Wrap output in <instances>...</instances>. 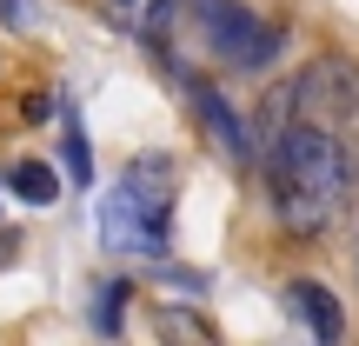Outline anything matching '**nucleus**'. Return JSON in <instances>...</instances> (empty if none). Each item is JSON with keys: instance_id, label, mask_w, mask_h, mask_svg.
Masks as SVG:
<instances>
[{"instance_id": "obj_4", "label": "nucleus", "mask_w": 359, "mask_h": 346, "mask_svg": "<svg viewBox=\"0 0 359 346\" xmlns=\"http://www.w3.org/2000/svg\"><path fill=\"white\" fill-rule=\"evenodd\" d=\"M187 27L206 47V60H219L226 74H266V67L280 60V47H286L280 27L259 20V13L240 7V0H193Z\"/></svg>"}, {"instance_id": "obj_5", "label": "nucleus", "mask_w": 359, "mask_h": 346, "mask_svg": "<svg viewBox=\"0 0 359 346\" xmlns=\"http://www.w3.org/2000/svg\"><path fill=\"white\" fill-rule=\"evenodd\" d=\"M286 307H293V320L306 326L320 346H339V340H346V313H339V300L326 293L320 280H306V273L286 280Z\"/></svg>"}, {"instance_id": "obj_2", "label": "nucleus", "mask_w": 359, "mask_h": 346, "mask_svg": "<svg viewBox=\"0 0 359 346\" xmlns=\"http://www.w3.org/2000/svg\"><path fill=\"white\" fill-rule=\"evenodd\" d=\"M173 160L167 154H140L93 206V233L107 253L127 260H160L167 253V227H173Z\"/></svg>"}, {"instance_id": "obj_7", "label": "nucleus", "mask_w": 359, "mask_h": 346, "mask_svg": "<svg viewBox=\"0 0 359 346\" xmlns=\"http://www.w3.org/2000/svg\"><path fill=\"white\" fill-rule=\"evenodd\" d=\"M100 13L120 34H160L167 27V0H100Z\"/></svg>"}, {"instance_id": "obj_1", "label": "nucleus", "mask_w": 359, "mask_h": 346, "mask_svg": "<svg viewBox=\"0 0 359 346\" xmlns=\"http://www.w3.org/2000/svg\"><path fill=\"white\" fill-rule=\"evenodd\" d=\"M353 147L339 133H320V127H299V120H280L266 133V200H273V220L299 240L326 233L353 200Z\"/></svg>"}, {"instance_id": "obj_6", "label": "nucleus", "mask_w": 359, "mask_h": 346, "mask_svg": "<svg viewBox=\"0 0 359 346\" xmlns=\"http://www.w3.org/2000/svg\"><path fill=\"white\" fill-rule=\"evenodd\" d=\"M193 107H200V127H206V133H213V140H219V147H226V154H233V160H253V133H246V127H240V114H233V107H226V100H219V93H213V87H193Z\"/></svg>"}, {"instance_id": "obj_8", "label": "nucleus", "mask_w": 359, "mask_h": 346, "mask_svg": "<svg viewBox=\"0 0 359 346\" xmlns=\"http://www.w3.org/2000/svg\"><path fill=\"white\" fill-rule=\"evenodd\" d=\"M7 187L20 193L27 206H53V200H60V173H53L47 160H20V167L7 173Z\"/></svg>"}, {"instance_id": "obj_3", "label": "nucleus", "mask_w": 359, "mask_h": 346, "mask_svg": "<svg viewBox=\"0 0 359 346\" xmlns=\"http://www.w3.org/2000/svg\"><path fill=\"white\" fill-rule=\"evenodd\" d=\"M280 120H299V127L339 133V140H359V74L346 60H313L299 80H286L280 93L266 100V120H259V140H266Z\"/></svg>"}, {"instance_id": "obj_11", "label": "nucleus", "mask_w": 359, "mask_h": 346, "mask_svg": "<svg viewBox=\"0 0 359 346\" xmlns=\"http://www.w3.org/2000/svg\"><path fill=\"white\" fill-rule=\"evenodd\" d=\"M67 180H80V187H93V154H87V133H80V120L67 114Z\"/></svg>"}, {"instance_id": "obj_10", "label": "nucleus", "mask_w": 359, "mask_h": 346, "mask_svg": "<svg viewBox=\"0 0 359 346\" xmlns=\"http://www.w3.org/2000/svg\"><path fill=\"white\" fill-rule=\"evenodd\" d=\"M120 313H127V280H107L100 293H93V326H100L107 340H120Z\"/></svg>"}, {"instance_id": "obj_9", "label": "nucleus", "mask_w": 359, "mask_h": 346, "mask_svg": "<svg viewBox=\"0 0 359 346\" xmlns=\"http://www.w3.org/2000/svg\"><path fill=\"white\" fill-rule=\"evenodd\" d=\"M160 346H213V340H206V320H200V313L167 307V313H160Z\"/></svg>"}]
</instances>
